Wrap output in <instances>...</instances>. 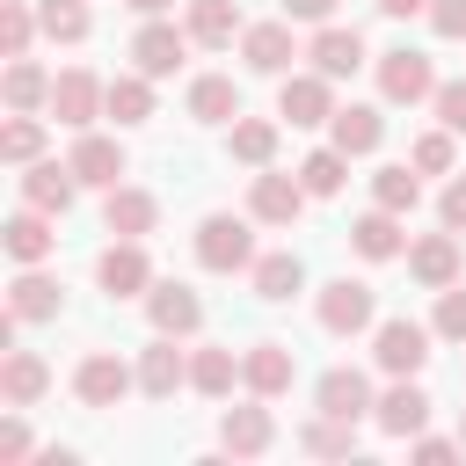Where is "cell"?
<instances>
[{
	"label": "cell",
	"instance_id": "obj_19",
	"mask_svg": "<svg viewBox=\"0 0 466 466\" xmlns=\"http://www.w3.org/2000/svg\"><path fill=\"white\" fill-rule=\"evenodd\" d=\"M408 277H415L422 291H444V284H459V233L444 226V233L415 240V248H408Z\"/></svg>",
	"mask_w": 466,
	"mask_h": 466
},
{
	"label": "cell",
	"instance_id": "obj_31",
	"mask_svg": "<svg viewBox=\"0 0 466 466\" xmlns=\"http://www.w3.org/2000/svg\"><path fill=\"white\" fill-rule=\"evenodd\" d=\"M182 29H189L197 44H211V51H218V44H233V36L248 29V22H240V7H233V0H189Z\"/></svg>",
	"mask_w": 466,
	"mask_h": 466
},
{
	"label": "cell",
	"instance_id": "obj_44",
	"mask_svg": "<svg viewBox=\"0 0 466 466\" xmlns=\"http://www.w3.org/2000/svg\"><path fill=\"white\" fill-rule=\"evenodd\" d=\"M437 218H444L451 233H466V175H451V182H444V197H437Z\"/></svg>",
	"mask_w": 466,
	"mask_h": 466
},
{
	"label": "cell",
	"instance_id": "obj_4",
	"mask_svg": "<svg viewBox=\"0 0 466 466\" xmlns=\"http://www.w3.org/2000/svg\"><path fill=\"white\" fill-rule=\"evenodd\" d=\"M379 95H386L393 109H415V102H430V95H437V66H430L422 51H408V44H400V51H386V58H379Z\"/></svg>",
	"mask_w": 466,
	"mask_h": 466
},
{
	"label": "cell",
	"instance_id": "obj_18",
	"mask_svg": "<svg viewBox=\"0 0 466 466\" xmlns=\"http://www.w3.org/2000/svg\"><path fill=\"white\" fill-rule=\"evenodd\" d=\"M306 58H313V73L350 80V73L364 66V36H357V29H342V22H320V29H313V44H306Z\"/></svg>",
	"mask_w": 466,
	"mask_h": 466
},
{
	"label": "cell",
	"instance_id": "obj_36",
	"mask_svg": "<svg viewBox=\"0 0 466 466\" xmlns=\"http://www.w3.org/2000/svg\"><path fill=\"white\" fill-rule=\"evenodd\" d=\"M44 153V124H36V109H15L7 124H0V160L7 167H29Z\"/></svg>",
	"mask_w": 466,
	"mask_h": 466
},
{
	"label": "cell",
	"instance_id": "obj_11",
	"mask_svg": "<svg viewBox=\"0 0 466 466\" xmlns=\"http://www.w3.org/2000/svg\"><path fill=\"white\" fill-rule=\"evenodd\" d=\"M182 335H153L146 350H138V393L146 400H175L182 386H189V357L175 350Z\"/></svg>",
	"mask_w": 466,
	"mask_h": 466
},
{
	"label": "cell",
	"instance_id": "obj_13",
	"mask_svg": "<svg viewBox=\"0 0 466 466\" xmlns=\"http://www.w3.org/2000/svg\"><path fill=\"white\" fill-rule=\"evenodd\" d=\"M299 211H306V182H299V175L262 167V175L248 182V218H262V226H291Z\"/></svg>",
	"mask_w": 466,
	"mask_h": 466
},
{
	"label": "cell",
	"instance_id": "obj_24",
	"mask_svg": "<svg viewBox=\"0 0 466 466\" xmlns=\"http://www.w3.org/2000/svg\"><path fill=\"white\" fill-rule=\"evenodd\" d=\"M350 248L364 255V262H393L400 248H408V233H400V211H386V204H371L357 226H350Z\"/></svg>",
	"mask_w": 466,
	"mask_h": 466
},
{
	"label": "cell",
	"instance_id": "obj_26",
	"mask_svg": "<svg viewBox=\"0 0 466 466\" xmlns=\"http://www.w3.org/2000/svg\"><path fill=\"white\" fill-rule=\"evenodd\" d=\"M0 240H7V255H15L22 269H29V262H44V255H51V240H58V233H51V211L22 204V211H15L7 226H0Z\"/></svg>",
	"mask_w": 466,
	"mask_h": 466
},
{
	"label": "cell",
	"instance_id": "obj_6",
	"mask_svg": "<svg viewBox=\"0 0 466 466\" xmlns=\"http://www.w3.org/2000/svg\"><path fill=\"white\" fill-rule=\"evenodd\" d=\"M189 44H197L189 29H175V22H160V15H146V29L131 36V66H138L146 80H167V73H175V66L189 58Z\"/></svg>",
	"mask_w": 466,
	"mask_h": 466
},
{
	"label": "cell",
	"instance_id": "obj_38",
	"mask_svg": "<svg viewBox=\"0 0 466 466\" xmlns=\"http://www.w3.org/2000/svg\"><path fill=\"white\" fill-rule=\"evenodd\" d=\"M371 204H386V211L408 218V211L422 204V175H415V160H408V167H379V175H371Z\"/></svg>",
	"mask_w": 466,
	"mask_h": 466
},
{
	"label": "cell",
	"instance_id": "obj_32",
	"mask_svg": "<svg viewBox=\"0 0 466 466\" xmlns=\"http://www.w3.org/2000/svg\"><path fill=\"white\" fill-rule=\"evenodd\" d=\"M0 95H7V109H44L51 102V73L22 51V58H7V80H0Z\"/></svg>",
	"mask_w": 466,
	"mask_h": 466
},
{
	"label": "cell",
	"instance_id": "obj_33",
	"mask_svg": "<svg viewBox=\"0 0 466 466\" xmlns=\"http://www.w3.org/2000/svg\"><path fill=\"white\" fill-rule=\"evenodd\" d=\"M226 146H233V160L269 167V160H277V124H269V116H233V124H226Z\"/></svg>",
	"mask_w": 466,
	"mask_h": 466
},
{
	"label": "cell",
	"instance_id": "obj_39",
	"mask_svg": "<svg viewBox=\"0 0 466 466\" xmlns=\"http://www.w3.org/2000/svg\"><path fill=\"white\" fill-rule=\"evenodd\" d=\"M36 22L51 44H80L95 22H87V0H36Z\"/></svg>",
	"mask_w": 466,
	"mask_h": 466
},
{
	"label": "cell",
	"instance_id": "obj_25",
	"mask_svg": "<svg viewBox=\"0 0 466 466\" xmlns=\"http://www.w3.org/2000/svg\"><path fill=\"white\" fill-rule=\"evenodd\" d=\"M44 386H51V364H44L36 350H7V357H0V400H7V408L44 400Z\"/></svg>",
	"mask_w": 466,
	"mask_h": 466
},
{
	"label": "cell",
	"instance_id": "obj_41",
	"mask_svg": "<svg viewBox=\"0 0 466 466\" xmlns=\"http://www.w3.org/2000/svg\"><path fill=\"white\" fill-rule=\"evenodd\" d=\"M444 342H466V284H444L437 291V320H430Z\"/></svg>",
	"mask_w": 466,
	"mask_h": 466
},
{
	"label": "cell",
	"instance_id": "obj_47",
	"mask_svg": "<svg viewBox=\"0 0 466 466\" xmlns=\"http://www.w3.org/2000/svg\"><path fill=\"white\" fill-rule=\"evenodd\" d=\"M408 451L437 466V459H451V451H466V444H459V437H422V430H415V437H408Z\"/></svg>",
	"mask_w": 466,
	"mask_h": 466
},
{
	"label": "cell",
	"instance_id": "obj_37",
	"mask_svg": "<svg viewBox=\"0 0 466 466\" xmlns=\"http://www.w3.org/2000/svg\"><path fill=\"white\" fill-rule=\"evenodd\" d=\"M299 182H306V197H335V189L350 182V153H342V146L306 153V160H299Z\"/></svg>",
	"mask_w": 466,
	"mask_h": 466
},
{
	"label": "cell",
	"instance_id": "obj_30",
	"mask_svg": "<svg viewBox=\"0 0 466 466\" xmlns=\"http://www.w3.org/2000/svg\"><path fill=\"white\" fill-rule=\"evenodd\" d=\"M233 379H240V357H233V350H218V342L189 350V386H197L204 400H226V393H233Z\"/></svg>",
	"mask_w": 466,
	"mask_h": 466
},
{
	"label": "cell",
	"instance_id": "obj_29",
	"mask_svg": "<svg viewBox=\"0 0 466 466\" xmlns=\"http://www.w3.org/2000/svg\"><path fill=\"white\" fill-rule=\"evenodd\" d=\"M7 313H15V320H58V284L29 262V269L7 284Z\"/></svg>",
	"mask_w": 466,
	"mask_h": 466
},
{
	"label": "cell",
	"instance_id": "obj_22",
	"mask_svg": "<svg viewBox=\"0 0 466 466\" xmlns=\"http://www.w3.org/2000/svg\"><path fill=\"white\" fill-rule=\"evenodd\" d=\"M291 371H299V364H291V350H284V342H255V350L240 357V386H248V393H262V400L291 393Z\"/></svg>",
	"mask_w": 466,
	"mask_h": 466
},
{
	"label": "cell",
	"instance_id": "obj_14",
	"mask_svg": "<svg viewBox=\"0 0 466 466\" xmlns=\"http://www.w3.org/2000/svg\"><path fill=\"white\" fill-rule=\"evenodd\" d=\"M73 189H80L73 160H29V167H22V204H36V211H51V218L73 211Z\"/></svg>",
	"mask_w": 466,
	"mask_h": 466
},
{
	"label": "cell",
	"instance_id": "obj_2",
	"mask_svg": "<svg viewBox=\"0 0 466 466\" xmlns=\"http://www.w3.org/2000/svg\"><path fill=\"white\" fill-rule=\"evenodd\" d=\"M51 116H58L66 131H87L95 116H109V80H95L87 66H66V73L51 80Z\"/></svg>",
	"mask_w": 466,
	"mask_h": 466
},
{
	"label": "cell",
	"instance_id": "obj_7",
	"mask_svg": "<svg viewBox=\"0 0 466 466\" xmlns=\"http://www.w3.org/2000/svg\"><path fill=\"white\" fill-rule=\"evenodd\" d=\"M379 320V299H371V284H357V277H335V284H320V328L328 335H364Z\"/></svg>",
	"mask_w": 466,
	"mask_h": 466
},
{
	"label": "cell",
	"instance_id": "obj_21",
	"mask_svg": "<svg viewBox=\"0 0 466 466\" xmlns=\"http://www.w3.org/2000/svg\"><path fill=\"white\" fill-rule=\"evenodd\" d=\"M379 138H386V116H379L371 102H350V109H335V116H328V146H342L350 160L379 153Z\"/></svg>",
	"mask_w": 466,
	"mask_h": 466
},
{
	"label": "cell",
	"instance_id": "obj_51",
	"mask_svg": "<svg viewBox=\"0 0 466 466\" xmlns=\"http://www.w3.org/2000/svg\"><path fill=\"white\" fill-rule=\"evenodd\" d=\"M459 444H466V408H459Z\"/></svg>",
	"mask_w": 466,
	"mask_h": 466
},
{
	"label": "cell",
	"instance_id": "obj_46",
	"mask_svg": "<svg viewBox=\"0 0 466 466\" xmlns=\"http://www.w3.org/2000/svg\"><path fill=\"white\" fill-rule=\"evenodd\" d=\"M29 451H36V444H29V430H22V422H7V430H0V466H22Z\"/></svg>",
	"mask_w": 466,
	"mask_h": 466
},
{
	"label": "cell",
	"instance_id": "obj_1",
	"mask_svg": "<svg viewBox=\"0 0 466 466\" xmlns=\"http://www.w3.org/2000/svg\"><path fill=\"white\" fill-rule=\"evenodd\" d=\"M197 262H204V269H218V277H233V269H255V233H248V218H233V211H211V218L197 226Z\"/></svg>",
	"mask_w": 466,
	"mask_h": 466
},
{
	"label": "cell",
	"instance_id": "obj_34",
	"mask_svg": "<svg viewBox=\"0 0 466 466\" xmlns=\"http://www.w3.org/2000/svg\"><path fill=\"white\" fill-rule=\"evenodd\" d=\"M299 444H306L313 459H350V451H357V422H342V415H320V408H313V422L299 430Z\"/></svg>",
	"mask_w": 466,
	"mask_h": 466
},
{
	"label": "cell",
	"instance_id": "obj_23",
	"mask_svg": "<svg viewBox=\"0 0 466 466\" xmlns=\"http://www.w3.org/2000/svg\"><path fill=\"white\" fill-rule=\"evenodd\" d=\"M371 415H379V430H386V437H415V430L430 422V393H422L415 379H393V386L379 393V408H371Z\"/></svg>",
	"mask_w": 466,
	"mask_h": 466
},
{
	"label": "cell",
	"instance_id": "obj_20",
	"mask_svg": "<svg viewBox=\"0 0 466 466\" xmlns=\"http://www.w3.org/2000/svg\"><path fill=\"white\" fill-rule=\"evenodd\" d=\"M240 58H248L255 73H291V58H299L291 22H248V29H240Z\"/></svg>",
	"mask_w": 466,
	"mask_h": 466
},
{
	"label": "cell",
	"instance_id": "obj_9",
	"mask_svg": "<svg viewBox=\"0 0 466 466\" xmlns=\"http://www.w3.org/2000/svg\"><path fill=\"white\" fill-rule=\"evenodd\" d=\"M95 284H102L109 299H146V291H153L146 240H116V248H102V262H95Z\"/></svg>",
	"mask_w": 466,
	"mask_h": 466
},
{
	"label": "cell",
	"instance_id": "obj_5",
	"mask_svg": "<svg viewBox=\"0 0 466 466\" xmlns=\"http://www.w3.org/2000/svg\"><path fill=\"white\" fill-rule=\"evenodd\" d=\"M277 116H284L291 131L328 124V116H335V80H328V73H284V87H277Z\"/></svg>",
	"mask_w": 466,
	"mask_h": 466
},
{
	"label": "cell",
	"instance_id": "obj_45",
	"mask_svg": "<svg viewBox=\"0 0 466 466\" xmlns=\"http://www.w3.org/2000/svg\"><path fill=\"white\" fill-rule=\"evenodd\" d=\"M430 29L437 36H466V0H430Z\"/></svg>",
	"mask_w": 466,
	"mask_h": 466
},
{
	"label": "cell",
	"instance_id": "obj_10",
	"mask_svg": "<svg viewBox=\"0 0 466 466\" xmlns=\"http://www.w3.org/2000/svg\"><path fill=\"white\" fill-rule=\"evenodd\" d=\"M146 320H153V335H197V328H204V299H197L189 284H175V277H153Z\"/></svg>",
	"mask_w": 466,
	"mask_h": 466
},
{
	"label": "cell",
	"instance_id": "obj_27",
	"mask_svg": "<svg viewBox=\"0 0 466 466\" xmlns=\"http://www.w3.org/2000/svg\"><path fill=\"white\" fill-rule=\"evenodd\" d=\"M248 284H255V299H269V306H284L299 284H306V262L291 255V248H277V255H255V269H248Z\"/></svg>",
	"mask_w": 466,
	"mask_h": 466
},
{
	"label": "cell",
	"instance_id": "obj_35",
	"mask_svg": "<svg viewBox=\"0 0 466 466\" xmlns=\"http://www.w3.org/2000/svg\"><path fill=\"white\" fill-rule=\"evenodd\" d=\"M109 116H116V124H146V116H153V80H146L138 66L109 80Z\"/></svg>",
	"mask_w": 466,
	"mask_h": 466
},
{
	"label": "cell",
	"instance_id": "obj_48",
	"mask_svg": "<svg viewBox=\"0 0 466 466\" xmlns=\"http://www.w3.org/2000/svg\"><path fill=\"white\" fill-rule=\"evenodd\" d=\"M284 15H299V22H328L335 0H284Z\"/></svg>",
	"mask_w": 466,
	"mask_h": 466
},
{
	"label": "cell",
	"instance_id": "obj_40",
	"mask_svg": "<svg viewBox=\"0 0 466 466\" xmlns=\"http://www.w3.org/2000/svg\"><path fill=\"white\" fill-rule=\"evenodd\" d=\"M36 29H44V22H36V7H22V0H0V51H7V58H22Z\"/></svg>",
	"mask_w": 466,
	"mask_h": 466
},
{
	"label": "cell",
	"instance_id": "obj_15",
	"mask_svg": "<svg viewBox=\"0 0 466 466\" xmlns=\"http://www.w3.org/2000/svg\"><path fill=\"white\" fill-rule=\"evenodd\" d=\"M313 408H320V415H342V422H357V415H371V408H379V393H371V379H364V371L335 364V371H320V386H313Z\"/></svg>",
	"mask_w": 466,
	"mask_h": 466
},
{
	"label": "cell",
	"instance_id": "obj_28",
	"mask_svg": "<svg viewBox=\"0 0 466 466\" xmlns=\"http://www.w3.org/2000/svg\"><path fill=\"white\" fill-rule=\"evenodd\" d=\"M189 116H197V124H233V116H240V87H233L226 73H197V80H189Z\"/></svg>",
	"mask_w": 466,
	"mask_h": 466
},
{
	"label": "cell",
	"instance_id": "obj_3",
	"mask_svg": "<svg viewBox=\"0 0 466 466\" xmlns=\"http://www.w3.org/2000/svg\"><path fill=\"white\" fill-rule=\"evenodd\" d=\"M430 335H437V328H422V320H379V328H371L379 371H386V379H415V371L430 364Z\"/></svg>",
	"mask_w": 466,
	"mask_h": 466
},
{
	"label": "cell",
	"instance_id": "obj_42",
	"mask_svg": "<svg viewBox=\"0 0 466 466\" xmlns=\"http://www.w3.org/2000/svg\"><path fill=\"white\" fill-rule=\"evenodd\" d=\"M408 160H415V175H451V131H422Z\"/></svg>",
	"mask_w": 466,
	"mask_h": 466
},
{
	"label": "cell",
	"instance_id": "obj_17",
	"mask_svg": "<svg viewBox=\"0 0 466 466\" xmlns=\"http://www.w3.org/2000/svg\"><path fill=\"white\" fill-rule=\"evenodd\" d=\"M102 226H109L116 240H146V233L160 226V204H153V189H131V182H116V189L102 197Z\"/></svg>",
	"mask_w": 466,
	"mask_h": 466
},
{
	"label": "cell",
	"instance_id": "obj_43",
	"mask_svg": "<svg viewBox=\"0 0 466 466\" xmlns=\"http://www.w3.org/2000/svg\"><path fill=\"white\" fill-rule=\"evenodd\" d=\"M430 109H437V124H444V131H466V80H437Z\"/></svg>",
	"mask_w": 466,
	"mask_h": 466
},
{
	"label": "cell",
	"instance_id": "obj_50",
	"mask_svg": "<svg viewBox=\"0 0 466 466\" xmlns=\"http://www.w3.org/2000/svg\"><path fill=\"white\" fill-rule=\"evenodd\" d=\"M131 15H167V0H124Z\"/></svg>",
	"mask_w": 466,
	"mask_h": 466
},
{
	"label": "cell",
	"instance_id": "obj_49",
	"mask_svg": "<svg viewBox=\"0 0 466 466\" xmlns=\"http://www.w3.org/2000/svg\"><path fill=\"white\" fill-rule=\"evenodd\" d=\"M379 15H393V22L400 15H430V0H379Z\"/></svg>",
	"mask_w": 466,
	"mask_h": 466
},
{
	"label": "cell",
	"instance_id": "obj_12",
	"mask_svg": "<svg viewBox=\"0 0 466 466\" xmlns=\"http://www.w3.org/2000/svg\"><path fill=\"white\" fill-rule=\"evenodd\" d=\"M269 444H277V422H269V408H262V393L218 415V451H233V459H262Z\"/></svg>",
	"mask_w": 466,
	"mask_h": 466
},
{
	"label": "cell",
	"instance_id": "obj_16",
	"mask_svg": "<svg viewBox=\"0 0 466 466\" xmlns=\"http://www.w3.org/2000/svg\"><path fill=\"white\" fill-rule=\"evenodd\" d=\"M66 160H73L80 189H116V182H124V146H116V138H102V131H80Z\"/></svg>",
	"mask_w": 466,
	"mask_h": 466
},
{
	"label": "cell",
	"instance_id": "obj_8",
	"mask_svg": "<svg viewBox=\"0 0 466 466\" xmlns=\"http://www.w3.org/2000/svg\"><path fill=\"white\" fill-rule=\"evenodd\" d=\"M131 386H138V371H131L124 357H109V350H87V357H80V371H73L80 408H116Z\"/></svg>",
	"mask_w": 466,
	"mask_h": 466
}]
</instances>
